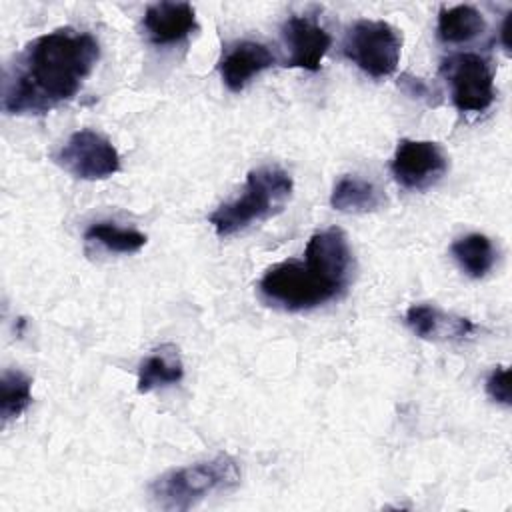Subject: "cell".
Returning <instances> with one entry per match:
<instances>
[{"mask_svg":"<svg viewBox=\"0 0 512 512\" xmlns=\"http://www.w3.org/2000/svg\"><path fill=\"white\" fill-rule=\"evenodd\" d=\"M282 38L288 48L284 66L302 68L308 72H316L322 66V58L332 44V36L314 18L308 16L286 18L282 24Z\"/></svg>","mask_w":512,"mask_h":512,"instance_id":"obj_9","label":"cell"},{"mask_svg":"<svg viewBox=\"0 0 512 512\" xmlns=\"http://www.w3.org/2000/svg\"><path fill=\"white\" fill-rule=\"evenodd\" d=\"M98 58V40L70 26L30 40L4 68L2 110L10 116L54 110L80 92Z\"/></svg>","mask_w":512,"mask_h":512,"instance_id":"obj_1","label":"cell"},{"mask_svg":"<svg viewBox=\"0 0 512 512\" xmlns=\"http://www.w3.org/2000/svg\"><path fill=\"white\" fill-rule=\"evenodd\" d=\"M84 238L88 242H96L106 250L118 252V254L138 252L146 244V236L142 232L134 228H122L114 222H104V220L90 224L84 232Z\"/></svg>","mask_w":512,"mask_h":512,"instance_id":"obj_18","label":"cell"},{"mask_svg":"<svg viewBox=\"0 0 512 512\" xmlns=\"http://www.w3.org/2000/svg\"><path fill=\"white\" fill-rule=\"evenodd\" d=\"M510 24H512V12L506 14L502 26H500V42L506 52H510Z\"/></svg>","mask_w":512,"mask_h":512,"instance_id":"obj_21","label":"cell"},{"mask_svg":"<svg viewBox=\"0 0 512 512\" xmlns=\"http://www.w3.org/2000/svg\"><path fill=\"white\" fill-rule=\"evenodd\" d=\"M342 54L370 78H388L398 68L402 36L386 20L360 18L346 30Z\"/></svg>","mask_w":512,"mask_h":512,"instance_id":"obj_5","label":"cell"},{"mask_svg":"<svg viewBox=\"0 0 512 512\" xmlns=\"http://www.w3.org/2000/svg\"><path fill=\"white\" fill-rule=\"evenodd\" d=\"M400 84L406 88V92H408L410 96H416V98H428V94H430L428 84H424L420 78H412V76L404 74V76H402V80H400Z\"/></svg>","mask_w":512,"mask_h":512,"instance_id":"obj_20","label":"cell"},{"mask_svg":"<svg viewBox=\"0 0 512 512\" xmlns=\"http://www.w3.org/2000/svg\"><path fill=\"white\" fill-rule=\"evenodd\" d=\"M276 62V54L266 44L256 40H238L222 52L218 72L230 92H240L254 76L272 68Z\"/></svg>","mask_w":512,"mask_h":512,"instance_id":"obj_10","label":"cell"},{"mask_svg":"<svg viewBox=\"0 0 512 512\" xmlns=\"http://www.w3.org/2000/svg\"><path fill=\"white\" fill-rule=\"evenodd\" d=\"M54 162L80 180H106L120 170L114 144L90 128L72 132L54 154Z\"/></svg>","mask_w":512,"mask_h":512,"instance_id":"obj_7","label":"cell"},{"mask_svg":"<svg viewBox=\"0 0 512 512\" xmlns=\"http://www.w3.org/2000/svg\"><path fill=\"white\" fill-rule=\"evenodd\" d=\"M440 74L450 86L452 104L460 112L480 114L494 102V68L476 52H458L442 60Z\"/></svg>","mask_w":512,"mask_h":512,"instance_id":"obj_6","label":"cell"},{"mask_svg":"<svg viewBox=\"0 0 512 512\" xmlns=\"http://www.w3.org/2000/svg\"><path fill=\"white\" fill-rule=\"evenodd\" d=\"M142 26L156 46H170L186 40L198 30L196 12L188 2H156L144 10Z\"/></svg>","mask_w":512,"mask_h":512,"instance_id":"obj_11","label":"cell"},{"mask_svg":"<svg viewBox=\"0 0 512 512\" xmlns=\"http://www.w3.org/2000/svg\"><path fill=\"white\" fill-rule=\"evenodd\" d=\"M352 278V250L346 234L332 226L314 232L302 260L272 264L258 282L260 296L286 312L314 310L340 298Z\"/></svg>","mask_w":512,"mask_h":512,"instance_id":"obj_2","label":"cell"},{"mask_svg":"<svg viewBox=\"0 0 512 512\" xmlns=\"http://www.w3.org/2000/svg\"><path fill=\"white\" fill-rule=\"evenodd\" d=\"M394 180L406 190H426L448 170V158L440 144L432 140L402 138L390 162Z\"/></svg>","mask_w":512,"mask_h":512,"instance_id":"obj_8","label":"cell"},{"mask_svg":"<svg viewBox=\"0 0 512 512\" xmlns=\"http://www.w3.org/2000/svg\"><path fill=\"white\" fill-rule=\"evenodd\" d=\"M450 252L458 266L464 270V274H468L470 278H484L496 262V250L492 240L480 232H470L456 238L450 246Z\"/></svg>","mask_w":512,"mask_h":512,"instance_id":"obj_16","label":"cell"},{"mask_svg":"<svg viewBox=\"0 0 512 512\" xmlns=\"http://www.w3.org/2000/svg\"><path fill=\"white\" fill-rule=\"evenodd\" d=\"M32 402V380L18 368H6L0 376V416L2 422L16 420Z\"/></svg>","mask_w":512,"mask_h":512,"instance_id":"obj_17","label":"cell"},{"mask_svg":"<svg viewBox=\"0 0 512 512\" xmlns=\"http://www.w3.org/2000/svg\"><path fill=\"white\" fill-rule=\"evenodd\" d=\"M406 326L424 340H462L476 330V324L462 316H450L432 304H412L404 314Z\"/></svg>","mask_w":512,"mask_h":512,"instance_id":"obj_12","label":"cell"},{"mask_svg":"<svg viewBox=\"0 0 512 512\" xmlns=\"http://www.w3.org/2000/svg\"><path fill=\"white\" fill-rule=\"evenodd\" d=\"M382 190L360 176H342L330 194V204L334 210L344 214H368L384 204Z\"/></svg>","mask_w":512,"mask_h":512,"instance_id":"obj_14","label":"cell"},{"mask_svg":"<svg viewBox=\"0 0 512 512\" xmlns=\"http://www.w3.org/2000/svg\"><path fill=\"white\" fill-rule=\"evenodd\" d=\"M486 30V20L480 10L468 4L442 8L438 14L436 32L444 44H464Z\"/></svg>","mask_w":512,"mask_h":512,"instance_id":"obj_15","label":"cell"},{"mask_svg":"<svg viewBox=\"0 0 512 512\" xmlns=\"http://www.w3.org/2000/svg\"><path fill=\"white\" fill-rule=\"evenodd\" d=\"M184 378V364L174 344H162L154 348L148 356L142 358L138 366V384L140 394H148L156 388L178 384Z\"/></svg>","mask_w":512,"mask_h":512,"instance_id":"obj_13","label":"cell"},{"mask_svg":"<svg viewBox=\"0 0 512 512\" xmlns=\"http://www.w3.org/2000/svg\"><path fill=\"white\" fill-rule=\"evenodd\" d=\"M488 396L502 406H510V372L506 366H496L486 378Z\"/></svg>","mask_w":512,"mask_h":512,"instance_id":"obj_19","label":"cell"},{"mask_svg":"<svg viewBox=\"0 0 512 512\" xmlns=\"http://www.w3.org/2000/svg\"><path fill=\"white\" fill-rule=\"evenodd\" d=\"M292 190V176L284 168L276 164L254 168L248 172L240 196L220 204L208 216V222L220 238L232 236L280 214L288 204Z\"/></svg>","mask_w":512,"mask_h":512,"instance_id":"obj_3","label":"cell"},{"mask_svg":"<svg viewBox=\"0 0 512 512\" xmlns=\"http://www.w3.org/2000/svg\"><path fill=\"white\" fill-rule=\"evenodd\" d=\"M238 484V462L228 454H218L160 474L148 486V494L156 508L184 512L212 494L234 490Z\"/></svg>","mask_w":512,"mask_h":512,"instance_id":"obj_4","label":"cell"}]
</instances>
